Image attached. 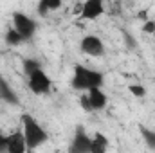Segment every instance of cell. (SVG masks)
<instances>
[{
  "instance_id": "8fae6325",
  "label": "cell",
  "mask_w": 155,
  "mask_h": 153,
  "mask_svg": "<svg viewBox=\"0 0 155 153\" xmlns=\"http://www.w3.org/2000/svg\"><path fill=\"white\" fill-rule=\"evenodd\" d=\"M0 97L5 101V103H11V105H16L18 103V97L15 94V90L11 88V85L0 76Z\"/></svg>"
},
{
  "instance_id": "7c38bea8",
  "label": "cell",
  "mask_w": 155,
  "mask_h": 153,
  "mask_svg": "<svg viewBox=\"0 0 155 153\" xmlns=\"http://www.w3.org/2000/svg\"><path fill=\"white\" fill-rule=\"evenodd\" d=\"M60 5H61L60 0H41V2H38V13L40 15H47L49 11L58 9Z\"/></svg>"
},
{
  "instance_id": "8992f818",
  "label": "cell",
  "mask_w": 155,
  "mask_h": 153,
  "mask_svg": "<svg viewBox=\"0 0 155 153\" xmlns=\"http://www.w3.org/2000/svg\"><path fill=\"white\" fill-rule=\"evenodd\" d=\"M79 47H81V52H85L87 56H92V58L101 56V54L105 52V45H103L101 38H97V36H94V34L85 36V38L81 40Z\"/></svg>"
},
{
  "instance_id": "9a60e30c",
  "label": "cell",
  "mask_w": 155,
  "mask_h": 153,
  "mask_svg": "<svg viewBox=\"0 0 155 153\" xmlns=\"http://www.w3.org/2000/svg\"><path fill=\"white\" fill-rule=\"evenodd\" d=\"M141 135H143L144 142L148 144V148L155 150V132H153V130H148V128L141 126Z\"/></svg>"
},
{
  "instance_id": "30bf717a",
  "label": "cell",
  "mask_w": 155,
  "mask_h": 153,
  "mask_svg": "<svg viewBox=\"0 0 155 153\" xmlns=\"http://www.w3.org/2000/svg\"><path fill=\"white\" fill-rule=\"evenodd\" d=\"M107 150H108V139L101 132H96L90 141V153H107Z\"/></svg>"
},
{
  "instance_id": "2e32d148",
  "label": "cell",
  "mask_w": 155,
  "mask_h": 153,
  "mask_svg": "<svg viewBox=\"0 0 155 153\" xmlns=\"http://www.w3.org/2000/svg\"><path fill=\"white\" fill-rule=\"evenodd\" d=\"M130 92L135 97H144V94H146V90H144L143 85H130Z\"/></svg>"
},
{
  "instance_id": "ba28073f",
  "label": "cell",
  "mask_w": 155,
  "mask_h": 153,
  "mask_svg": "<svg viewBox=\"0 0 155 153\" xmlns=\"http://www.w3.org/2000/svg\"><path fill=\"white\" fill-rule=\"evenodd\" d=\"M90 137L85 133V130L79 126L74 133L72 144H71V151L69 153H90Z\"/></svg>"
},
{
  "instance_id": "5bb4252c",
  "label": "cell",
  "mask_w": 155,
  "mask_h": 153,
  "mask_svg": "<svg viewBox=\"0 0 155 153\" xmlns=\"http://www.w3.org/2000/svg\"><path fill=\"white\" fill-rule=\"evenodd\" d=\"M22 65H24V72H25L27 76H31L33 72H36L38 69H41L40 63L35 60V58H25V60L22 61Z\"/></svg>"
},
{
  "instance_id": "e0dca14e",
  "label": "cell",
  "mask_w": 155,
  "mask_h": 153,
  "mask_svg": "<svg viewBox=\"0 0 155 153\" xmlns=\"http://www.w3.org/2000/svg\"><path fill=\"white\" fill-rule=\"evenodd\" d=\"M143 31H144V33L153 34V33H155V22H153V20H146V22L143 24Z\"/></svg>"
},
{
  "instance_id": "6da1fadb",
  "label": "cell",
  "mask_w": 155,
  "mask_h": 153,
  "mask_svg": "<svg viewBox=\"0 0 155 153\" xmlns=\"http://www.w3.org/2000/svg\"><path fill=\"white\" fill-rule=\"evenodd\" d=\"M103 85V74L97 70H92L85 65L74 67V76H72V88L76 90H92V88H101Z\"/></svg>"
},
{
  "instance_id": "7a4b0ae2",
  "label": "cell",
  "mask_w": 155,
  "mask_h": 153,
  "mask_svg": "<svg viewBox=\"0 0 155 153\" xmlns=\"http://www.w3.org/2000/svg\"><path fill=\"white\" fill-rule=\"evenodd\" d=\"M22 133H24V137H25V142H27V148H38L41 146L47 139H49V135H47V132L41 128V124H40L38 121L33 117V115L29 114H24L22 115Z\"/></svg>"
},
{
  "instance_id": "277c9868",
  "label": "cell",
  "mask_w": 155,
  "mask_h": 153,
  "mask_svg": "<svg viewBox=\"0 0 155 153\" xmlns=\"http://www.w3.org/2000/svg\"><path fill=\"white\" fill-rule=\"evenodd\" d=\"M105 105H107V96L101 88H92V90H88L87 96L81 97V106L88 112L101 110V108H105Z\"/></svg>"
},
{
  "instance_id": "52a82bcc",
  "label": "cell",
  "mask_w": 155,
  "mask_h": 153,
  "mask_svg": "<svg viewBox=\"0 0 155 153\" xmlns=\"http://www.w3.org/2000/svg\"><path fill=\"white\" fill-rule=\"evenodd\" d=\"M101 15H105V5L101 0H87L81 5V18L83 20H97Z\"/></svg>"
},
{
  "instance_id": "4fadbf2b",
  "label": "cell",
  "mask_w": 155,
  "mask_h": 153,
  "mask_svg": "<svg viewBox=\"0 0 155 153\" xmlns=\"http://www.w3.org/2000/svg\"><path fill=\"white\" fill-rule=\"evenodd\" d=\"M22 41H25V40L20 36V33H18L16 29H13V27H11V29L5 33V43H9V45H13V47H15V45H20Z\"/></svg>"
},
{
  "instance_id": "ac0fdd59",
  "label": "cell",
  "mask_w": 155,
  "mask_h": 153,
  "mask_svg": "<svg viewBox=\"0 0 155 153\" xmlns=\"http://www.w3.org/2000/svg\"><path fill=\"white\" fill-rule=\"evenodd\" d=\"M0 153H7V135L0 132Z\"/></svg>"
},
{
  "instance_id": "3957f363",
  "label": "cell",
  "mask_w": 155,
  "mask_h": 153,
  "mask_svg": "<svg viewBox=\"0 0 155 153\" xmlns=\"http://www.w3.org/2000/svg\"><path fill=\"white\" fill-rule=\"evenodd\" d=\"M36 27H38V24L33 18H29L27 15H24V13H15L13 15V29H16L24 40L33 38L35 33H36Z\"/></svg>"
},
{
  "instance_id": "9c48e42d",
  "label": "cell",
  "mask_w": 155,
  "mask_h": 153,
  "mask_svg": "<svg viewBox=\"0 0 155 153\" xmlns=\"http://www.w3.org/2000/svg\"><path fill=\"white\" fill-rule=\"evenodd\" d=\"M27 150L29 148H27V142H25L22 130L7 135V153H25Z\"/></svg>"
},
{
  "instance_id": "5b68a950",
  "label": "cell",
  "mask_w": 155,
  "mask_h": 153,
  "mask_svg": "<svg viewBox=\"0 0 155 153\" xmlns=\"http://www.w3.org/2000/svg\"><path fill=\"white\" fill-rule=\"evenodd\" d=\"M29 77V88L35 92V94H47L49 90H51V79H49V76L41 70V69H38L36 72H33Z\"/></svg>"
}]
</instances>
